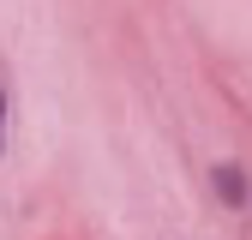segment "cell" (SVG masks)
Masks as SVG:
<instances>
[{
    "label": "cell",
    "mask_w": 252,
    "mask_h": 240,
    "mask_svg": "<svg viewBox=\"0 0 252 240\" xmlns=\"http://www.w3.org/2000/svg\"><path fill=\"white\" fill-rule=\"evenodd\" d=\"M204 180H210V192H216L222 210H252V168H246V162L216 156V162L204 168Z\"/></svg>",
    "instance_id": "1"
}]
</instances>
